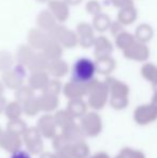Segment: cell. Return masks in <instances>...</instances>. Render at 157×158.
I'll list each match as a JSON object with an SVG mask.
<instances>
[{
    "label": "cell",
    "mask_w": 157,
    "mask_h": 158,
    "mask_svg": "<svg viewBox=\"0 0 157 158\" xmlns=\"http://www.w3.org/2000/svg\"><path fill=\"white\" fill-rule=\"evenodd\" d=\"M105 83L109 88L110 106L116 111L125 110L129 104V86L125 82L119 81L111 75L105 77Z\"/></svg>",
    "instance_id": "6da1fadb"
},
{
    "label": "cell",
    "mask_w": 157,
    "mask_h": 158,
    "mask_svg": "<svg viewBox=\"0 0 157 158\" xmlns=\"http://www.w3.org/2000/svg\"><path fill=\"white\" fill-rule=\"evenodd\" d=\"M87 85V102L88 108L92 111L99 112L105 109V106L109 103L110 93L105 81H99L95 77L90 82L86 83Z\"/></svg>",
    "instance_id": "7a4b0ae2"
},
{
    "label": "cell",
    "mask_w": 157,
    "mask_h": 158,
    "mask_svg": "<svg viewBox=\"0 0 157 158\" xmlns=\"http://www.w3.org/2000/svg\"><path fill=\"white\" fill-rule=\"evenodd\" d=\"M97 73L95 60L87 57H81L72 66V77L71 80L81 83H88L95 79Z\"/></svg>",
    "instance_id": "3957f363"
},
{
    "label": "cell",
    "mask_w": 157,
    "mask_h": 158,
    "mask_svg": "<svg viewBox=\"0 0 157 158\" xmlns=\"http://www.w3.org/2000/svg\"><path fill=\"white\" fill-rule=\"evenodd\" d=\"M86 138H96L102 132L103 121L101 115L96 111L89 110L79 123Z\"/></svg>",
    "instance_id": "277c9868"
},
{
    "label": "cell",
    "mask_w": 157,
    "mask_h": 158,
    "mask_svg": "<svg viewBox=\"0 0 157 158\" xmlns=\"http://www.w3.org/2000/svg\"><path fill=\"white\" fill-rule=\"evenodd\" d=\"M23 144L26 151L31 155H41L44 152V139L40 135L38 129L35 127H28L22 137Z\"/></svg>",
    "instance_id": "5b68a950"
},
{
    "label": "cell",
    "mask_w": 157,
    "mask_h": 158,
    "mask_svg": "<svg viewBox=\"0 0 157 158\" xmlns=\"http://www.w3.org/2000/svg\"><path fill=\"white\" fill-rule=\"evenodd\" d=\"M26 70L27 68L16 64L9 71L1 73V81L3 82L6 88L15 92L19 87H22L24 85V80L26 77Z\"/></svg>",
    "instance_id": "8992f818"
},
{
    "label": "cell",
    "mask_w": 157,
    "mask_h": 158,
    "mask_svg": "<svg viewBox=\"0 0 157 158\" xmlns=\"http://www.w3.org/2000/svg\"><path fill=\"white\" fill-rule=\"evenodd\" d=\"M134 121L140 126H147L157 121V109L151 103L138 106L134 111Z\"/></svg>",
    "instance_id": "52a82bcc"
},
{
    "label": "cell",
    "mask_w": 157,
    "mask_h": 158,
    "mask_svg": "<svg viewBox=\"0 0 157 158\" xmlns=\"http://www.w3.org/2000/svg\"><path fill=\"white\" fill-rule=\"evenodd\" d=\"M36 128L38 129L42 138L46 140H53L58 135V127L55 123L53 114H42L37 122Z\"/></svg>",
    "instance_id": "ba28073f"
},
{
    "label": "cell",
    "mask_w": 157,
    "mask_h": 158,
    "mask_svg": "<svg viewBox=\"0 0 157 158\" xmlns=\"http://www.w3.org/2000/svg\"><path fill=\"white\" fill-rule=\"evenodd\" d=\"M23 139L21 135H17L4 129L0 133V148L9 154L19 152L23 148Z\"/></svg>",
    "instance_id": "9c48e42d"
},
{
    "label": "cell",
    "mask_w": 157,
    "mask_h": 158,
    "mask_svg": "<svg viewBox=\"0 0 157 158\" xmlns=\"http://www.w3.org/2000/svg\"><path fill=\"white\" fill-rule=\"evenodd\" d=\"M123 55L128 60L144 63V61H147L150 58L151 52H150V48L147 46V44L136 41L129 48L124 51Z\"/></svg>",
    "instance_id": "30bf717a"
},
{
    "label": "cell",
    "mask_w": 157,
    "mask_h": 158,
    "mask_svg": "<svg viewBox=\"0 0 157 158\" xmlns=\"http://www.w3.org/2000/svg\"><path fill=\"white\" fill-rule=\"evenodd\" d=\"M63 95L68 100L84 99V97H87V85L85 83L70 80L64 84Z\"/></svg>",
    "instance_id": "8fae6325"
},
{
    "label": "cell",
    "mask_w": 157,
    "mask_h": 158,
    "mask_svg": "<svg viewBox=\"0 0 157 158\" xmlns=\"http://www.w3.org/2000/svg\"><path fill=\"white\" fill-rule=\"evenodd\" d=\"M76 31L79 35V45L84 48H89L94 46L96 37H95V29L92 24L84 23V22L79 23Z\"/></svg>",
    "instance_id": "7c38bea8"
},
{
    "label": "cell",
    "mask_w": 157,
    "mask_h": 158,
    "mask_svg": "<svg viewBox=\"0 0 157 158\" xmlns=\"http://www.w3.org/2000/svg\"><path fill=\"white\" fill-rule=\"evenodd\" d=\"M27 41H28V45L31 46L35 51L42 52L43 48L46 46V44L50 42V38H48V32L43 31V30L39 29L37 27V28H31L28 31Z\"/></svg>",
    "instance_id": "4fadbf2b"
},
{
    "label": "cell",
    "mask_w": 157,
    "mask_h": 158,
    "mask_svg": "<svg viewBox=\"0 0 157 158\" xmlns=\"http://www.w3.org/2000/svg\"><path fill=\"white\" fill-rule=\"evenodd\" d=\"M48 9L59 24L67 22L70 16V6L65 0H51L48 3Z\"/></svg>",
    "instance_id": "5bb4252c"
},
{
    "label": "cell",
    "mask_w": 157,
    "mask_h": 158,
    "mask_svg": "<svg viewBox=\"0 0 157 158\" xmlns=\"http://www.w3.org/2000/svg\"><path fill=\"white\" fill-rule=\"evenodd\" d=\"M61 135L65 138V140L70 144L78 143L81 141H85V135L83 133V130L80 127L79 123L74 122V123L70 124L66 128L61 129L60 131Z\"/></svg>",
    "instance_id": "9a60e30c"
},
{
    "label": "cell",
    "mask_w": 157,
    "mask_h": 158,
    "mask_svg": "<svg viewBox=\"0 0 157 158\" xmlns=\"http://www.w3.org/2000/svg\"><path fill=\"white\" fill-rule=\"evenodd\" d=\"M41 113L43 114H54L59 106V97L42 93L38 97Z\"/></svg>",
    "instance_id": "2e32d148"
},
{
    "label": "cell",
    "mask_w": 157,
    "mask_h": 158,
    "mask_svg": "<svg viewBox=\"0 0 157 158\" xmlns=\"http://www.w3.org/2000/svg\"><path fill=\"white\" fill-rule=\"evenodd\" d=\"M113 52V44L105 35L96 37L94 43V56L95 58L105 56H111Z\"/></svg>",
    "instance_id": "e0dca14e"
},
{
    "label": "cell",
    "mask_w": 157,
    "mask_h": 158,
    "mask_svg": "<svg viewBox=\"0 0 157 158\" xmlns=\"http://www.w3.org/2000/svg\"><path fill=\"white\" fill-rule=\"evenodd\" d=\"M66 110L70 113L74 119H81L86 113L89 111L87 102L84 99H74V100H68Z\"/></svg>",
    "instance_id": "ac0fdd59"
},
{
    "label": "cell",
    "mask_w": 157,
    "mask_h": 158,
    "mask_svg": "<svg viewBox=\"0 0 157 158\" xmlns=\"http://www.w3.org/2000/svg\"><path fill=\"white\" fill-rule=\"evenodd\" d=\"M97 73L105 75V77H110L116 68V60L112 56H105L95 58Z\"/></svg>",
    "instance_id": "d6986e66"
},
{
    "label": "cell",
    "mask_w": 157,
    "mask_h": 158,
    "mask_svg": "<svg viewBox=\"0 0 157 158\" xmlns=\"http://www.w3.org/2000/svg\"><path fill=\"white\" fill-rule=\"evenodd\" d=\"M46 72L53 79L60 80L61 77H66L68 74V72H69V64H68L67 61L61 58L54 61H50Z\"/></svg>",
    "instance_id": "ffe728a7"
},
{
    "label": "cell",
    "mask_w": 157,
    "mask_h": 158,
    "mask_svg": "<svg viewBox=\"0 0 157 158\" xmlns=\"http://www.w3.org/2000/svg\"><path fill=\"white\" fill-rule=\"evenodd\" d=\"M51 77L46 71H40V72H32L28 77V85L36 92L42 90L46 87L48 83L50 82Z\"/></svg>",
    "instance_id": "44dd1931"
},
{
    "label": "cell",
    "mask_w": 157,
    "mask_h": 158,
    "mask_svg": "<svg viewBox=\"0 0 157 158\" xmlns=\"http://www.w3.org/2000/svg\"><path fill=\"white\" fill-rule=\"evenodd\" d=\"M35 54H36V51L31 46H29L28 44H21L15 53V61L17 64H21V66L27 68L31 59L34 58Z\"/></svg>",
    "instance_id": "7402d4cb"
},
{
    "label": "cell",
    "mask_w": 157,
    "mask_h": 158,
    "mask_svg": "<svg viewBox=\"0 0 157 158\" xmlns=\"http://www.w3.org/2000/svg\"><path fill=\"white\" fill-rule=\"evenodd\" d=\"M56 24H58L56 19L48 9L40 11L38 15H37V26H38L39 29L43 30V31H50Z\"/></svg>",
    "instance_id": "603a6c76"
},
{
    "label": "cell",
    "mask_w": 157,
    "mask_h": 158,
    "mask_svg": "<svg viewBox=\"0 0 157 158\" xmlns=\"http://www.w3.org/2000/svg\"><path fill=\"white\" fill-rule=\"evenodd\" d=\"M42 53L44 54V56L48 59V61H54L57 59H60L64 53V48L61 46V44L59 42L52 41L50 40L46 46L43 48Z\"/></svg>",
    "instance_id": "cb8c5ba5"
},
{
    "label": "cell",
    "mask_w": 157,
    "mask_h": 158,
    "mask_svg": "<svg viewBox=\"0 0 157 158\" xmlns=\"http://www.w3.org/2000/svg\"><path fill=\"white\" fill-rule=\"evenodd\" d=\"M138 19V11L134 6L121 9L118 12V19L116 21L119 22L123 26H129L134 24Z\"/></svg>",
    "instance_id": "d4e9b609"
},
{
    "label": "cell",
    "mask_w": 157,
    "mask_h": 158,
    "mask_svg": "<svg viewBox=\"0 0 157 158\" xmlns=\"http://www.w3.org/2000/svg\"><path fill=\"white\" fill-rule=\"evenodd\" d=\"M48 59L44 56V54L42 52H36L34 58L31 59V61L27 66V70L30 71V73L32 72H40V71H46L48 67Z\"/></svg>",
    "instance_id": "484cf974"
},
{
    "label": "cell",
    "mask_w": 157,
    "mask_h": 158,
    "mask_svg": "<svg viewBox=\"0 0 157 158\" xmlns=\"http://www.w3.org/2000/svg\"><path fill=\"white\" fill-rule=\"evenodd\" d=\"M140 73L144 80L152 84L154 92H157V66L152 63H145L141 67Z\"/></svg>",
    "instance_id": "4316f807"
},
{
    "label": "cell",
    "mask_w": 157,
    "mask_h": 158,
    "mask_svg": "<svg viewBox=\"0 0 157 158\" xmlns=\"http://www.w3.org/2000/svg\"><path fill=\"white\" fill-rule=\"evenodd\" d=\"M134 35L136 37L137 41L147 44L152 40V38L154 37V29L150 24L142 23L137 26Z\"/></svg>",
    "instance_id": "83f0119b"
},
{
    "label": "cell",
    "mask_w": 157,
    "mask_h": 158,
    "mask_svg": "<svg viewBox=\"0 0 157 158\" xmlns=\"http://www.w3.org/2000/svg\"><path fill=\"white\" fill-rule=\"evenodd\" d=\"M112 21L107 13L101 12L99 14L93 16L92 25L94 27V29L98 32H105L107 30H109Z\"/></svg>",
    "instance_id": "f1b7e54d"
},
{
    "label": "cell",
    "mask_w": 157,
    "mask_h": 158,
    "mask_svg": "<svg viewBox=\"0 0 157 158\" xmlns=\"http://www.w3.org/2000/svg\"><path fill=\"white\" fill-rule=\"evenodd\" d=\"M22 115H24L23 106L16 100L8 102L4 110V116L6 117L8 121H13V119L22 118Z\"/></svg>",
    "instance_id": "f546056e"
},
{
    "label": "cell",
    "mask_w": 157,
    "mask_h": 158,
    "mask_svg": "<svg viewBox=\"0 0 157 158\" xmlns=\"http://www.w3.org/2000/svg\"><path fill=\"white\" fill-rule=\"evenodd\" d=\"M114 39H115L116 48H119V50H122V52H124L125 50L129 48L130 46L137 41L134 35L126 31V30H124L122 33H119L118 37H115Z\"/></svg>",
    "instance_id": "4dcf8cb0"
},
{
    "label": "cell",
    "mask_w": 157,
    "mask_h": 158,
    "mask_svg": "<svg viewBox=\"0 0 157 158\" xmlns=\"http://www.w3.org/2000/svg\"><path fill=\"white\" fill-rule=\"evenodd\" d=\"M55 119V123H56L58 129H64L67 126H69L70 124L74 123L76 119L70 115V113L68 112L66 109H63V110H57L56 112L53 114Z\"/></svg>",
    "instance_id": "1f68e13d"
},
{
    "label": "cell",
    "mask_w": 157,
    "mask_h": 158,
    "mask_svg": "<svg viewBox=\"0 0 157 158\" xmlns=\"http://www.w3.org/2000/svg\"><path fill=\"white\" fill-rule=\"evenodd\" d=\"M23 106V112L24 115L28 117H36L37 115H39L41 113V108H40L39 99L38 97H32L31 99H29L28 101H26L25 103L22 104Z\"/></svg>",
    "instance_id": "d6a6232c"
},
{
    "label": "cell",
    "mask_w": 157,
    "mask_h": 158,
    "mask_svg": "<svg viewBox=\"0 0 157 158\" xmlns=\"http://www.w3.org/2000/svg\"><path fill=\"white\" fill-rule=\"evenodd\" d=\"M72 158H89L90 148L86 141H81L78 143L71 144Z\"/></svg>",
    "instance_id": "836d02e7"
},
{
    "label": "cell",
    "mask_w": 157,
    "mask_h": 158,
    "mask_svg": "<svg viewBox=\"0 0 157 158\" xmlns=\"http://www.w3.org/2000/svg\"><path fill=\"white\" fill-rule=\"evenodd\" d=\"M59 43L61 44L63 48H73L76 45H79V35L76 30L68 29L65 31V33L61 37Z\"/></svg>",
    "instance_id": "e575fe53"
},
{
    "label": "cell",
    "mask_w": 157,
    "mask_h": 158,
    "mask_svg": "<svg viewBox=\"0 0 157 158\" xmlns=\"http://www.w3.org/2000/svg\"><path fill=\"white\" fill-rule=\"evenodd\" d=\"M28 126L26 124V122L22 118L19 119H13V121H8L6 125V129L8 131L12 133H15L17 135L23 137V135L25 133V131L27 130Z\"/></svg>",
    "instance_id": "d590c367"
},
{
    "label": "cell",
    "mask_w": 157,
    "mask_h": 158,
    "mask_svg": "<svg viewBox=\"0 0 157 158\" xmlns=\"http://www.w3.org/2000/svg\"><path fill=\"white\" fill-rule=\"evenodd\" d=\"M15 57L6 50L0 51V72L3 73L14 67Z\"/></svg>",
    "instance_id": "8d00e7d4"
},
{
    "label": "cell",
    "mask_w": 157,
    "mask_h": 158,
    "mask_svg": "<svg viewBox=\"0 0 157 158\" xmlns=\"http://www.w3.org/2000/svg\"><path fill=\"white\" fill-rule=\"evenodd\" d=\"M14 96H15V100L17 102H19L21 104H23L26 101H28L29 99H31L32 97H35V90L28 84L27 85L24 84L22 87H19L17 90H15Z\"/></svg>",
    "instance_id": "74e56055"
},
{
    "label": "cell",
    "mask_w": 157,
    "mask_h": 158,
    "mask_svg": "<svg viewBox=\"0 0 157 158\" xmlns=\"http://www.w3.org/2000/svg\"><path fill=\"white\" fill-rule=\"evenodd\" d=\"M63 86L64 84H61V82L59 80L51 79L50 82L48 83V85H46V87L44 88L42 93L59 97V95L63 94Z\"/></svg>",
    "instance_id": "f35d334b"
},
{
    "label": "cell",
    "mask_w": 157,
    "mask_h": 158,
    "mask_svg": "<svg viewBox=\"0 0 157 158\" xmlns=\"http://www.w3.org/2000/svg\"><path fill=\"white\" fill-rule=\"evenodd\" d=\"M66 30H67V27H66L65 25H63V24L58 23V24H56L50 31H48V38H50V40H52V41L59 42Z\"/></svg>",
    "instance_id": "ab89813d"
},
{
    "label": "cell",
    "mask_w": 157,
    "mask_h": 158,
    "mask_svg": "<svg viewBox=\"0 0 157 158\" xmlns=\"http://www.w3.org/2000/svg\"><path fill=\"white\" fill-rule=\"evenodd\" d=\"M119 155L123 158H147L142 151L132 148H123L119 152Z\"/></svg>",
    "instance_id": "60d3db41"
},
{
    "label": "cell",
    "mask_w": 157,
    "mask_h": 158,
    "mask_svg": "<svg viewBox=\"0 0 157 158\" xmlns=\"http://www.w3.org/2000/svg\"><path fill=\"white\" fill-rule=\"evenodd\" d=\"M85 9H86V12L88 14L93 15V16L102 12L101 11L102 10V6H101V3L98 0H88L85 4Z\"/></svg>",
    "instance_id": "b9f144b4"
},
{
    "label": "cell",
    "mask_w": 157,
    "mask_h": 158,
    "mask_svg": "<svg viewBox=\"0 0 157 158\" xmlns=\"http://www.w3.org/2000/svg\"><path fill=\"white\" fill-rule=\"evenodd\" d=\"M67 144H70V143H68V142L66 141L65 138L61 135V133H58V135L52 140V145H53V148H54V152H58V151L63 150Z\"/></svg>",
    "instance_id": "7bdbcfd3"
},
{
    "label": "cell",
    "mask_w": 157,
    "mask_h": 158,
    "mask_svg": "<svg viewBox=\"0 0 157 158\" xmlns=\"http://www.w3.org/2000/svg\"><path fill=\"white\" fill-rule=\"evenodd\" d=\"M111 3L113 4L115 8H118V10L125 8H129V6H134V0H110Z\"/></svg>",
    "instance_id": "ee69618b"
},
{
    "label": "cell",
    "mask_w": 157,
    "mask_h": 158,
    "mask_svg": "<svg viewBox=\"0 0 157 158\" xmlns=\"http://www.w3.org/2000/svg\"><path fill=\"white\" fill-rule=\"evenodd\" d=\"M110 32H111V35H113L114 38L118 37V35H119V33H122L124 31V26L122 25L118 21H114L112 22L111 26H110Z\"/></svg>",
    "instance_id": "f6af8a7d"
},
{
    "label": "cell",
    "mask_w": 157,
    "mask_h": 158,
    "mask_svg": "<svg viewBox=\"0 0 157 158\" xmlns=\"http://www.w3.org/2000/svg\"><path fill=\"white\" fill-rule=\"evenodd\" d=\"M31 156L32 155L30 153H28L26 150H19V152L11 154L10 158H32Z\"/></svg>",
    "instance_id": "bcb514c9"
},
{
    "label": "cell",
    "mask_w": 157,
    "mask_h": 158,
    "mask_svg": "<svg viewBox=\"0 0 157 158\" xmlns=\"http://www.w3.org/2000/svg\"><path fill=\"white\" fill-rule=\"evenodd\" d=\"M89 158H112V157L110 156V154H108L107 152H103V151H101V152H97V153L92 154L89 156Z\"/></svg>",
    "instance_id": "7dc6e473"
},
{
    "label": "cell",
    "mask_w": 157,
    "mask_h": 158,
    "mask_svg": "<svg viewBox=\"0 0 157 158\" xmlns=\"http://www.w3.org/2000/svg\"><path fill=\"white\" fill-rule=\"evenodd\" d=\"M8 104V101L4 97H0V115L4 114V110H6V106Z\"/></svg>",
    "instance_id": "c3c4849f"
},
{
    "label": "cell",
    "mask_w": 157,
    "mask_h": 158,
    "mask_svg": "<svg viewBox=\"0 0 157 158\" xmlns=\"http://www.w3.org/2000/svg\"><path fill=\"white\" fill-rule=\"evenodd\" d=\"M65 1L67 2V4L70 6H78L83 0H65Z\"/></svg>",
    "instance_id": "681fc988"
},
{
    "label": "cell",
    "mask_w": 157,
    "mask_h": 158,
    "mask_svg": "<svg viewBox=\"0 0 157 158\" xmlns=\"http://www.w3.org/2000/svg\"><path fill=\"white\" fill-rule=\"evenodd\" d=\"M39 158H54V153L51 152H43L39 156Z\"/></svg>",
    "instance_id": "f907efd6"
},
{
    "label": "cell",
    "mask_w": 157,
    "mask_h": 158,
    "mask_svg": "<svg viewBox=\"0 0 157 158\" xmlns=\"http://www.w3.org/2000/svg\"><path fill=\"white\" fill-rule=\"evenodd\" d=\"M4 92H6V86L0 79V97H4Z\"/></svg>",
    "instance_id": "816d5d0a"
},
{
    "label": "cell",
    "mask_w": 157,
    "mask_h": 158,
    "mask_svg": "<svg viewBox=\"0 0 157 158\" xmlns=\"http://www.w3.org/2000/svg\"><path fill=\"white\" fill-rule=\"evenodd\" d=\"M151 104L157 109V92H154L153 97H152V100H151Z\"/></svg>",
    "instance_id": "f5cc1de1"
},
{
    "label": "cell",
    "mask_w": 157,
    "mask_h": 158,
    "mask_svg": "<svg viewBox=\"0 0 157 158\" xmlns=\"http://www.w3.org/2000/svg\"><path fill=\"white\" fill-rule=\"evenodd\" d=\"M37 1H38L39 3H48L51 0H37Z\"/></svg>",
    "instance_id": "db71d44e"
},
{
    "label": "cell",
    "mask_w": 157,
    "mask_h": 158,
    "mask_svg": "<svg viewBox=\"0 0 157 158\" xmlns=\"http://www.w3.org/2000/svg\"><path fill=\"white\" fill-rule=\"evenodd\" d=\"M114 158H123V157H122V156H121V155H119V154H118V155H116V156H115V157H114Z\"/></svg>",
    "instance_id": "11a10c76"
},
{
    "label": "cell",
    "mask_w": 157,
    "mask_h": 158,
    "mask_svg": "<svg viewBox=\"0 0 157 158\" xmlns=\"http://www.w3.org/2000/svg\"><path fill=\"white\" fill-rule=\"evenodd\" d=\"M2 131H3V129H2V128H1V126H0V133H1Z\"/></svg>",
    "instance_id": "9f6ffc18"
}]
</instances>
